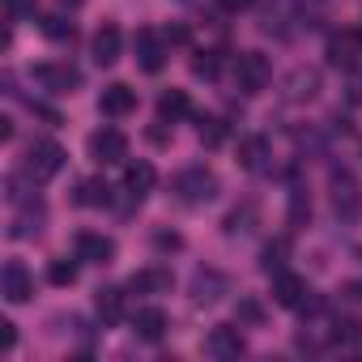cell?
<instances>
[{"instance_id":"obj_1","label":"cell","mask_w":362,"mask_h":362,"mask_svg":"<svg viewBox=\"0 0 362 362\" xmlns=\"http://www.w3.org/2000/svg\"><path fill=\"white\" fill-rule=\"evenodd\" d=\"M64 149L56 145V141H35L30 145V153H26V175L35 179V184H47V179H56L60 170H64Z\"/></svg>"},{"instance_id":"obj_2","label":"cell","mask_w":362,"mask_h":362,"mask_svg":"<svg viewBox=\"0 0 362 362\" xmlns=\"http://www.w3.org/2000/svg\"><path fill=\"white\" fill-rule=\"evenodd\" d=\"M175 192H179V201H184V205H205V201L218 197V179L205 166H188L184 175L175 179Z\"/></svg>"},{"instance_id":"obj_3","label":"cell","mask_w":362,"mask_h":362,"mask_svg":"<svg viewBox=\"0 0 362 362\" xmlns=\"http://www.w3.org/2000/svg\"><path fill=\"white\" fill-rule=\"evenodd\" d=\"M269 60L260 56V52H247V56H239V64H235V81H239V90L243 94H260L264 86H269Z\"/></svg>"},{"instance_id":"obj_4","label":"cell","mask_w":362,"mask_h":362,"mask_svg":"<svg viewBox=\"0 0 362 362\" xmlns=\"http://www.w3.org/2000/svg\"><path fill=\"white\" fill-rule=\"evenodd\" d=\"M90 153L103 162V166H115V162H128V136L119 128H98L90 136Z\"/></svg>"},{"instance_id":"obj_5","label":"cell","mask_w":362,"mask_h":362,"mask_svg":"<svg viewBox=\"0 0 362 362\" xmlns=\"http://www.w3.org/2000/svg\"><path fill=\"white\" fill-rule=\"evenodd\" d=\"M0 294H5L9 303H30L35 277H30V269H26L22 260H9V264H5V273H0Z\"/></svg>"},{"instance_id":"obj_6","label":"cell","mask_w":362,"mask_h":362,"mask_svg":"<svg viewBox=\"0 0 362 362\" xmlns=\"http://www.w3.org/2000/svg\"><path fill=\"white\" fill-rule=\"evenodd\" d=\"M324 56H328V64L332 69H358V60H362V39H358V30L354 35H332L328 39V47H324Z\"/></svg>"},{"instance_id":"obj_7","label":"cell","mask_w":362,"mask_h":362,"mask_svg":"<svg viewBox=\"0 0 362 362\" xmlns=\"http://www.w3.org/2000/svg\"><path fill=\"white\" fill-rule=\"evenodd\" d=\"M98 111H103V115H111V119L132 115V111H136V90H132V86H124V81L107 86V90H103V98H98Z\"/></svg>"},{"instance_id":"obj_8","label":"cell","mask_w":362,"mask_h":362,"mask_svg":"<svg viewBox=\"0 0 362 362\" xmlns=\"http://www.w3.org/2000/svg\"><path fill=\"white\" fill-rule=\"evenodd\" d=\"M77 260H86V264H111L115 260V239L94 235V230H81L77 235Z\"/></svg>"},{"instance_id":"obj_9","label":"cell","mask_w":362,"mask_h":362,"mask_svg":"<svg viewBox=\"0 0 362 362\" xmlns=\"http://www.w3.org/2000/svg\"><path fill=\"white\" fill-rule=\"evenodd\" d=\"M307 294H311V290H307V281H303L298 273H286V269L273 273V303H277V307H294V311H298Z\"/></svg>"},{"instance_id":"obj_10","label":"cell","mask_w":362,"mask_h":362,"mask_svg":"<svg viewBox=\"0 0 362 362\" xmlns=\"http://www.w3.org/2000/svg\"><path fill=\"white\" fill-rule=\"evenodd\" d=\"M247 345H243V332L239 328H230V324H222V328H214L209 332V341H205V354L209 358H239Z\"/></svg>"},{"instance_id":"obj_11","label":"cell","mask_w":362,"mask_h":362,"mask_svg":"<svg viewBox=\"0 0 362 362\" xmlns=\"http://www.w3.org/2000/svg\"><path fill=\"white\" fill-rule=\"evenodd\" d=\"M132 328H136V337H141V341H162V337H166V328H170V320H166V311H162V307H141V311L132 315Z\"/></svg>"},{"instance_id":"obj_12","label":"cell","mask_w":362,"mask_h":362,"mask_svg":"<svg viewBox=\"0 0 362 362\" xmlns=\"http://www.w3.org/2000/svg\"><path fill=\"white\" fill-rule=\"evenodd\" d=\"M136 64H141L145 73H158V69L166 64V47H162V39H158L153 30H141V35H136Z\"/></svg>"},{"instance_id":"obj_13","label":"cell","mask_w":362,"mask_h":362,"mask_svg":"<svg viewBox=\"0 0 362 362\" xmlns=\"http://www.w3.org/2000/svg\"><path fill=\"white\" fill-rule=\"evenodd\" d=\"M35 81H39L43 90H52V94H69V90L77 86V73H73L69 64H39V69H35Z\"/></svg>"},{"instance_id":"obj_14","label":"cell","mask_w":362,"mask_h":362,"mask_svg":"<svg viewBox=\"0 0 362 362\" xmlns=\"http://www.w3.org/2000/svg\"><path fill=\"white\" fill-rule=\"evenodd\" d=\"M153 184H158V170H153L145 158H136V162H128V166H124V188H128L136 201H141Z\"/></svg>"},{"instance_id":"obj_15","label":"cell","mask_w":362,"mask_h":362,"mask_svg":"<svg viewBox=\"0 0 362 362\" xmlns=\"http://www.w3.org/2000/svg\"><path fill=\"white\" fill-rule=\"evenodd\" d=\"M119 52H124V35H119V26H103L98 35H94V64H115L119 60Z\"/></svg>"},{"instance_id":"obj_16","label":"cell","mask_w":362,"mask_h":362,"mask_svg":"<svg viewBox=\"0 0 362 362\" xmlns=\"http://www.w3.org/2000/svg\"><path fill=\"white\" fill-rule=\"evenodd\" d=\"M128 290L132 294H166L170 290V269H141L128 277Z\"/></svg>"},{"instance_id":"obj_17","label":"cell","mask_w":362,"mask_h":362,"mask_svg":"<svg viewBox=\"0 0 362 362\" xmlns=\"http://www.w3.org/2000/svg\"><path fill=\"white\" fill-rule=\"evenodd\" d=\"M94 311H98V320H103V324H119V320H124V290H115V286L98 290Z\"/></svg>"},{"instance_id":"obj_18","label":"cell","mask_w":362,"mask_h":362,"mask_svg":"<svg viewBox=\"0 0 362 362\" xmlns=\"http://www.w3.org/2000/svg\"><path fill=\"white\" fill-rule=\"evenodd\" d=\"M188 111H192V103H188L184 90H166V94L158 98V115H162V124H166V119H170V124H175V119H184Z\"/></svg>"},{"instance_id":"obj_19","label":"cell","mask_w":362,"mask_h":362,"mask_svg":"<svg viewBox=\"0 0 362 362\" xmlns=\"http://www.w3.org/2000/svg\"><path fill=\"white\" fill-rule=\"evenodd\" d=\"M332 205H337L341 214H354V209H358V188H354L349 175H337V179H332Z\"/></svg>"},{"instance_id":"obj_20","label":"cell","mask_w":362,"mask_h":362,"mask_svg":"<svg viewBox=\"0 0 362 362\" xmlns=\"http://www.w3.org/2000/svg\"><path fill=\"white\" fill-rule=\"evenodd\" d=\"M239 158H243V166H247V170H264L269 141H264V136H247V141L239 145Z\"/></svg>"},{"instance_id":"obj_21","label":"cell","mask_w":362,"mask_h":362,"mask_svg":"<svg viewBox=\"0 0 362 362\" xmlns=\"http://www.w3.org/2000/svg\"><path fill=\"white\" fill-rule=\"evenodd\" d=\"M77 201H81V205H107V201H111V188L103 184V179H86L81 192H77Z\"/></svg>"},{"instance_id":"obj_22","label":"cell","mask_w":362,"mask_h":362,"mask_svg":"<svg viewBox=\"0 0 362 362\" xmlns=\"http://www.w3.org/2000/svg\"><path fill=\"white\" fill-rule=\"evenodd\" d=\"M47 277H52V286H73V281H77V260H69V256L52 260Z\"/></svg>"},{"instance_id":"obj_23","label":"cell","mask_w":362,"mask_h":362,"mask_svg":"<svg viewBox=\"0 0 362 362\" xmlns=\"http://www.w3.org/2000/svg\"><path fill=\"white\" fill-rule=\"evenodd\" d=\"M332 337H337V345H349V349H362V320H341Z\"/></svg>"},{"instance_id":"obj_24","label":"cell","mask_w":362,"mask_h":362,"mask_svg":"<svg viewBox=\"0 0 362 362\" xmlns=\"http://www.w3.org/2000/svg\"><path fill=\"white\" fill-rule=\"evenodd\" d=\"M315 86H320L315 73H294V77H290V98H311Z\"/></svg>"},{"instance_id":"obj_25","label":"cell","mask_w":362,"mask_h":362,"mask_svg":"<svg viewBox=\"0 0 362 362\" xmlns=\"http://www.w3.org/2000/svg\"><path fill=\"white\" fill-rule=\"evenodd\" d=\"M43 35L56 39V43H64V39H73V22H64V18H43Z\"/></svg>"},{"instance_id":"obj_26","label":"cell","mask_w":362,"mask_h":362,"mask_svg":"<svg viewBox=\"0 0 362 362\" xmlns=\"http://www.w3.org/2000/svg\"><path fill=\"white\" fill-rule=\"evenodd\" d=\"M281 264H286V239L264 247V273H281Z\"/></svg>"},{"instance_id":"obj_27","label":"cell","mask_w":362,"mask_h":362,"mask_svg":"<svg viewBox=\"0 0 362 362\" xmlns=\"http://www.w3.org/2000/svg\"><path fill=\"white\" fill-rule=\"evenodd\" d=\"M218 286H222L218 273H197V298H201V303H214V298H218V294H214Z\"/></svg>"},{"instance_id":"obj_28","label":"cell","mask_w":362,"mask_h":362,"mask_svg":"<svg viewBox=\"0 0 362 362\" xmlns=\"http://www.w3.org/2000/svg\"><path fill=\"white\" fill-rule=\"evenodd\" d=\"M201 141L205 145H222L226 141V124L222 119H201Z\"/></svg>"},{"instance_id":"obj_29","label":"cell","mask_w":362,"mask_h":362,"mask_svg":"<svg viewBox=\"0 0 362 362\" xmlns=\"http://www.w3.org/2000/svg\"><path fill=\"white\" fill-rule=\"evenodd\" d=\"M9 18H35V0H5Z\"/></svg>"},{"instance_id":"obj_30","label":"cell","mask_w":362,"mask_h":362,"mask_svg":"<svg viewBox=\"0 0 362 362\" xmlns=\"http://www.w3.org/2000/svg\"><path fill=\"white\" fill-rule=\"evenodd\" d=\"M192 73H197V77H214V73H218V60L205 52V56H197V60H192Z\"/></svg>"},{"instance_id":"obj_31","label":"cell","mask_w":362,"mask_h":362,"mask_svg":"<svg viewBox=\"0 0 362 362\" xmlns=\"http://www.w3.org/2000/svg\"><path fill=\"white\" fill-rule=\"evenodd\" d=\"M243 222H252V205H247V209H243V214H239V209H235V214H230V218H226V230H230V235H235V230H247V226H243Z\"/></svg>"},{"instance_id":"obj_32","label":"cell","mask_w":362,"mask_h":362,"mask_svg":"<svg viewBox=\"0 0 362 362\" xmlns=\"http://www.w3.org/2000/svg\"><path fill=\"white\" fill-rule=\"evenodd\" d=\"M239 315H243V320H252V324H256V320H260V315H264V311H260V303H252V298H243V303H239Z\"/></svg>"},{"instance_id":"obj_33","label":"cell","mask_w":362,"mask_h":362,"mask_svg":"<svg viewBox=\"0 0 362 362\" xmlns=\"http://www.w3.org/2000/svg\"><path fill=\"white\" fill-rule=\"evenodd\" d=\"M18 345V332H13V324H0V349H13Z\"/></svg>"},{"instance_id":"obj_34","label":"cell","mask_w":362,"mask_h":362,"mask_svg":"<svg viewBox=\"0 0 362 362\" xmlns=\"http://www.w3.org/2000/svg\"><path fill=\"white\" fill-rule=\"evenodd\" d=\"M218 5H222L226 13H243V9H252V0H218Z\"/></svg>"},{"instance_id":"obj_35","label":"cell","mask_w":362,"mask_h":362,"mask_svg":"<svg viewBox=\"0 0 362 362\" xmlns=\"http://www.w3.org/2000/svg\"><path fill=\"white\" fill-rule=\"evenodd\" d=\"M345 298H349V303H362V281H349V286H345Z\"/></svg>"},{"instance_id":"obj_36","label":"cell","mask_w":362,"mask_h":362,"mask_svg":"<svg viewBox=\"0 0 362 362\" xmlns=\"http://www.w3.org/2000/svg\"><path fill=\"white\" fill-rule=\"evenodd\" d=\"M158 247H162V252H166V247L175 252V247H179V235H158Z\"/></svg>"},{"instance_id":"obj_37","label":"cell","mask_w":362,"mask_h":362,"mask_svg":"<svg viewBox=\"0 0 362 362\" xmlns=\"http://www.w3.org/2000/svg\"><path fill=\"white\" fill-rule=\"evenodd\" d=\"M60 5H64V9H81V5H86V0H60Z\"/></svg>"},{"instance_id":"obj_38","label":"cell","mask_w":362,"mask_h":362,"mask_svg":"<svg viewBox=\"0 0 362 362\" xmlns=\"http://www.w3.org/2000/svg\"><path fill=\"white\" fill-rule=\"evenodd\" d=\"M358 39H362V22H358Z\"/></svg>"}]
</instances>
